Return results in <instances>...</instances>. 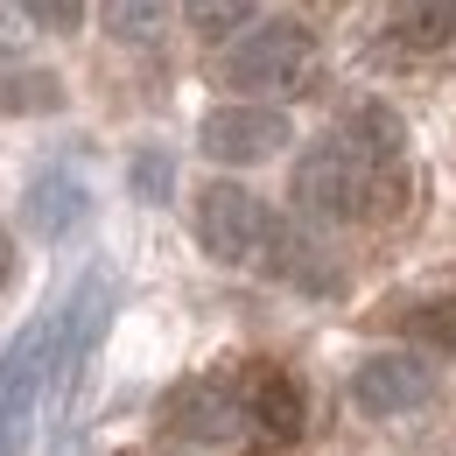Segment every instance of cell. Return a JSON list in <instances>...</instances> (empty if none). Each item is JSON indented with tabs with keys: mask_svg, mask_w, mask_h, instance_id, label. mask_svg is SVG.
Here are the masks:
<instances>
[{
	"mask_svg": "<svg viewBox=\"0 0 456 456\" xmlns=\"http://www.w3.org/2000/svg\"><path fill=\"white\" fill-rule=\"evenodd\" d=\"M225 77L253 99H295L316 77V36L302 21H267L225 57Z\"/></svg>",
	"mask_w": 456,
	"mask_h": 456,
	"instance_id": "cell-1",
	"label": "cell"
},
{
	"mask_svg": "<svg viewBox=\"0 0 456 456\" xmlns=\"http://www.w3.org/2000/svg\"><path fill=\"white\" fill-rule=\"evenodd\" d=\"M50 372H57V316H36L0 358V456L21 450L28 414H36V400L50 387Z\"/></svg>",
	"mask_w": 456,
	"mask_h": 456,
	"instance_id": "cell-2",
	"label": "cell"
},
{
	"mask_svg": "<svg viewBox=\"0 0 456 456\" xmlns=\"http://www.w3.org/2000/svg\"><path fill=\"white\" fill-rule=\"evenodd\" d=\"M295 204L309 218H330V225H351L372 211V169L344 148V141H316L302 162H295Z\"/></svg>",
	"mask_w": 456,
	"mask_h": 456,
	"instance_id": "cell-3",
	"label": "cell"
},
{
	"mask_svg": "<svg viewBox=\"0 0 456 456\" xmlns=\"http://www.w3.org/2000/svg\"><path fill=\"white\" fill-rule=\"evenodd\" d=\"M267 225H274V211L253 190H239V183H204L197 190V239L218 267H253L260 246H267Z\"/></svg>",
	"mask_w": 456,
	"mask_h": 456,
	"instance_id": "cell-4",
	"label": "cell"
},
{
	"mask_svg": "<svg viewBox=\"0 0 456 456\" xmlns=\"http://www.w3.org/2000/svg\"><path fill=\"white\" fill-rule=\"evenodd\" d=\"M288 141V113H274V106H218V113H204V126H197V148L211 155V162H225V169H253V162H274Z\"/></svg>",
	"mask_w": 456,
	"mask_h": 456,
	"instance_id": "cell-5",
	"label": "cell"
},
{
	"mask_svg": "<svg viewBox=\"0 0 456 456\" xmlns=\"http://www.w3.org/2000/svg\"><path fill=\"white\" fill-rule=\"evenodd\" d=\"M169 436L175 443H197V450H218L246 436V407H239V379H190L169 400Z\"/></svg>",
	"mask_w": 456,
	"mask_h": 456,
	"instance_id": "cell-6",
	"label": "cell"
},
{
	"mask_svg": "<svg viewBox=\"0 0 456 456\" xmlns=\"http://www.w3.org/2000/svg\"><path fill=\"white\" fill-rule=\"evenodd\" d=\"M428 394H436V372L414 351H379V358H365L351 372V400L365 414H407V407H421Z\"/></svg>",
	"mask_w": 456,
	"mask_h": 456,
	"instance_id": "cell-7",
	"label": "cell"
},
{
	"mask_svg": "<svg viewBox=\"0 0 456 456\" xmlns=\"http://www.w3.org/2000/svg\"><path fill=\"white\" fill-rule=\"evenodd\" d=\"M239 407H246V428H260L274 450H288L302 436V387L281 365H246L239 372Z\"/></svg>",
	"mask_w": 456,
	"mask_h": 456,
	"instance_id": "cell-8",
	"label": "cell"
},
{
	"mask_svg": "<svg viewBox=\"0 0 456 456\" xmlns=\"http://www.w3.org/2000/svg\"><path fill=\"white\" fill-rule=\"evenodd\" d=\"M338 141H344V148H351V155H358L372 175H379V169H394L400 148H407V119H400L394 106H379V99H365V106H351V119H344Z\"/></svg>",
	"mask_w": 456,
	"mask_h": 456,
	"instance_id": "cell-9",
	"label": "cell"
},
{
	"mask_svg": "<svg viewBox=\"0 0 456 456\" xmlns=\"http://www.w3.org/2000/svg\"><path fill=\"white\" fill-rule=\"evenodd\" d=\"M85 175L70 169H43L36 183H28V232H43V239H63V232L85 218Z\"/></svg>",
	"mask_w": 456,
	"mask_h": 456,
	"instance_id": "cell-10",
	"label": "cell"
},
{
	"mask_svg": "<svg viewBox=\"0 0 456 456\" xmlns=\"http://www.w3.org/2000/svg\"><path fill=\"white\" fill-rule=\"evenodd\" d=\"M106 28L126 50H155L169 36V0H106Z\"/></svg>",
	"mask_w": 456,
	"mask_h": 456,
	"instance_id": "cell-11",
	"label": "cell"
},
{
	"mask_svg": "<svg viewBox=\"0 0 456 456\" xmlns=\"http://www.w3.org/2000/svg\"><path fill=\"white\" fill-rule=\"evenodd\" d=\"M183 14H190V36L197 43H232L239 28H253L260 0H183Z\"/></svg>",
	"mask_w": 456,
	"mask_h": 456,
	"instance_id": "cell-12",
	"label": "cell"
},
{
	"mask_svg": "<svg viewBox=\"0 0 456 456\" xmlns=\"http://www.w3.org/2000/svg\"><path fill=\"white\" fill-rule=\"evenodd\" d=\"M63 85L50 70H0V113H57Z\"/></svg>",
	"mask_w": 456,
	"mask_h": 456,
	"instance_id": "cell-13",
	"label": "cell"
},
{
	"mask_svg": "<svg viewBox=\"0 0 456 456\" xmlns=\"http://www.w3.org/2000/svg\"><path fill=\"white\" fill-rule=\"evenodd\" d=\"M450 36H456V0H414L400 14V43H414V50H436Z\"/></svg>",
	"mask_w": 456,
	"mask_h": 456,
	"instance_id": "cell-14",
	"label": "cell"
},
{
	"mask_svg": "<svg viewBox=\"0 0 456 456\" xmlns=\"http://www.w3.org/2000/svg\"><path fill=\"white\" fill-rule=\"evenodd\" d=\"M134 197H148V204H169V183H175V162L169 155H134Z\"/></svg>",
	"mask_w": 456,
	"mask_h": 456,
	"instance_id": "cell-15",
	"label": "cell"
},
{
	"mask_svg": "<svg viewBox=\"0 0 456 456\" xmlns=\"http://www.w3.org/2000/svg\"><path fill=\"white\" fill-rule=\"evenodd\" d=\"M21 14H28L36 28L63 36V28H77V21H85V0H21Z\"/></svg>",
	"mask_w": 456,
	"mask_h": 456,
	"instance_id": "cell-16",
	"label": "cell"
},
{
	"mask_svg": "<svg viewBox=\"0 0 456 456\" xmlns=\"http://www.w3.org/2000/svg\"><path fill=\"white\" fill-rule=\"evenodd\" d=\"M414 330L421 338H456V302H443L436 316H414Z\"/></svg>",
	"mask_w": 456,
	"mask_h": 456,
	"instance_id": "cell-17",
	"label": "cell"
},
{
	"mask_svg": "<svg viewBox=\"0 0 456 456\" xmlns=\"http://www.w3.org/2000/svg\"><path fill=\"white\" fill-rule=\"evenodd\" d=\"M7 274H14V246H7V232H0V288H7Z\"/></svg>",
	"mask_w": 456,
	"mask_h": 456,
	"instance_id": "cell-18",
	"label": "cell"
}]
</instances>
